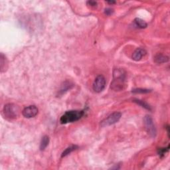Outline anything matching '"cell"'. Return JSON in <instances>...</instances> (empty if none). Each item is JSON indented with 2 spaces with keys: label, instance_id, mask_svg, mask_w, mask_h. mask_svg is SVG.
<instances>
[{
  "label": "cell",
  "instance_id": "6da1fadb",
  "mask_svg": "<svg viewBox=\"0 0 170 170\" xmlns=\"http://www.w3.org/2000/svg\"><path fill=\"white\" fill-rule=\"evenodd\" d=\"M113 79L110 88L114 91H122L126 88V73L124 70L116 68L113 72Z\"/></svg>",
  "mask_w": 170,
  "mask_h": 170
},
{
  "label": "cell",
  "instance_id": "7a4b0ae2",
  "mask_svg": "<svg viewBox=\"0 0 170 170\" xmlns=\"http://www.w3.org/2000/svg\"><path fill=\"white\" fill-rule=\"evenodd\" d=\"M84 110H70L66 112L60 117V122L62 124L74 122L78 121L84 116Z\"/></svg>",
  "mask_w": 170,
  "mask_h": 170
},
{
  "label": "cell",
  "instance_id": "3957f363",
  "mask_svg": "<svg viewBox=\"0 0 170 170\" xmlns=\"http://www.w3.org/2000/svg\"><path fill=\"white\" fill-rule=\"evenodd\" d=\"M3 116L7 120H13L19 116V109L17 105L14 104H7L5 105L3 110Z\"/></svg>",
  "mask_w": 170,
  "mask_h": 170
},
{
  "label": "cell",
  "instance_id": "277c9868",
  "mask_svg": "<svg viewBox=\"0 0 170 170\" xmlns=\"http://www.w3.org/2000/svg\"><path fill=\"white\" fill-rule=\"evenodd\" d=\"M121 114L120 112H114L112 113V114L109 115V116L103 120L100 123V125L102 127H106L110 126V125H112L115 124V123L118 122L121 118Z\"/></svg>",
  "mask_w": 170,
  "mask_h": 170
},
{
  "label": "cell",
  "instance_id": "5b68a950",
  "mask_svg": "<svg viewBox=\"0 0 170 170\" xmlns=\"http://www.w3.org/2000/svg\"><path fill=\"white\" fill-rule=\"evenodd\" d=\"M144 125L147 133H148L151 137H155L157 133L156 128H155L154 123H153V119L150 116L147 115V116H145Z\"/></svg>",
  "mask_w": 170,
  "mask_h": 170
},
{
  "label": "cell",
  "instance_id": "8992f818",
  "mask_svg": "<svg viewBox=\"0 0 170 170\" xmlns=\"http://www.w3.org/2000/svg\"><path fill=\"white\" fill-rule=\"evenodd\" d=\"M106 86V79L102 75H99L95 78L93 83V90L96 92H101Z\"/></svg>",
  "mask_w": 170,
  "mask_h": 170
},
{
  "label": "cell",
  "instance_id": "52a82bcc",
  "mask_svg": "<svg viewBox=\"0 0 170 170\" xmlns=\"http://www.w3.org/2000/svg\"><path fill=\"white\" fill-rule=\"evenodd\" d=\"M38 108L35 106H29L25 108L22 111V114L27 118L35 117L38 114Z\"/></svg>",
  "mask_w": 170,
  "mask_h": 170
},
{
  "label": "cell",
  "instance_id": "ba28073f",
  "mask_svg": "<svg viewBox=\"0 0 170 170\" xmlns=\"http://www.w3.org/2000/svg\"><path fill=\"white\" fill-rule=\"evenodd\" d=\"M145 54H146V51H145V49L141 48H137L133 52L132 54V58L133 60H135V61H138V60H140L143 56H144Z\"/></svg>",
  "mask_w": 170,
  "mask_h": 170
},
{
  "label": "cell",
  "instance_id": "9c48e42d",
  "mask_svg": "<svg viewBox=\"0 0 170 170\" xmlns=\"http://www.w3.org/2000/svg\"><path fill=\"white\" fill-rule=\"evenodd\" d=\"M155 62L157 63H164V62H167L169 60L168 56L163 55L162 54H157L154 57Z\"/></svg>",
  "mask_w": 170,
  "mask_h": 170
},
{
  "label": "cell",
  "instance_id": "30bf717a",
  "mask_svg": "<svg viewBox=\"0 0 170 170\" xmlns=\"http://www.w3.org/2000/svg\"><path fill=\"white\" fill-rule=\"evenodd\" d=\"M48 143H49V137H48L47 135H44V136L42 137L41 143H40V149H41V151L44 150V149L48 146Z\"/></svg>",
  "mask_w": 170,
  "mask_h": 170
},
{
  "label": "cell",
  "instance_id": "8fae6325",
  "mask_svg": "<svg viewBox=\"0 0 170 170\" xmlns=\"http://www.w3.org/2000/svg\"><path fill=\"white\" fill-rule=\"evenodd\" d=\"M7 64V59H6L5 56L3 55V53H1V56H0V68H1V72H3L5 71V65Z\"/></svg>",
  "mask_w": 170,
  "mask_h": 170
},
{
  "label": "cell",
  "instance_id": "7c38bea8",
  "mask_svg": "<svg viewBox=\"0 0 170 170\" xmlns=\"http://www.w3.org/2000/svg\"><path fill=\"white\" fill-rule=\"evenodd\" d=\"M78 148V146L77 145H70V146L68 147L67 148L65 149V150H64L63 152L62 153V155H61V157H65L66 155H68V154H70V153L72 152V151L75 150Z\"/></svg>",
  "mask_w": 170,
  "mask_h": 170
},
{
  "label": "cell",
  "instance_id": "4fadbf2b",
  "mask_svg": "<svg viewBox=\"0 0 170 170\" xmlns=\"http://www.w3.org/2000/svg\"><path fill=\"white\" fill-rule=\"evenodd\" d=\"M134 22L137 27L140 28V29H143V28H145L147 26V24L145 23V21H144L142 19H139V18L135 19Z\"/></svg>",
  "mask_w": 170,
  "mask_h": 170
},
{
  "label": "cell",
  "instance_id": "5bb4252c",
  "mask_svg": "<svg viewBox=\"0 0 170 170\" xmlns=\"http://www.w3.org/2000/svg\"><path fill=\"white\" fill-rule=\"evenodd\" d=\"M133 102H135L137 104H139V106H141V107H143V108L147 109V110H151L150 106H149V105L147 104V103H145V102H143V101H141L140 100H137V99H135V100H133Z\"/></svg>",
  "mask_w": 170,
  "mask_h": 170
},
{
  "label": "cell",
  "instance_id": "9a60e30c",
  "mask_svg": "<svg viewBox=\"0 0 170 170\" xmlns=\"http://www.w3.org/2000/svg\"><path fill=\"white\" fill-rule=\"evenodd\" d=\"M169 145H168L167 147H163V148H159L158 150H157V153H158V155L159 156H163L164 154L167 151H169Z\"/></svg>",
  "mask_w": 170,
  "mask_h": 170
},
{
  "label": "cell",
  "instance_id": "2e32d148",
  "mask_svg": "<svg viewBox=\"0 0 170 170\" xmlns=\"http://www.w3.org/2000/svg\"><path fill=\"white\" fill-rule=\"evenodd\" d=\"M131 92L133 93H141V94H143V93H147L150 92V90H148V89H143V88H135L132 90Z\"/></svg>",
  "mask_w": 170,
  "mask_h": 170
},
{
  "label": "cell",
  "instance_id": "e0dca14e",
  "mask_svg": "<svg viewBox=\"0 0 170 170\" xmlns=\"http://www.w3.org/2000/svg\"><path fill=\"white\" fill-rule=\"evenodd\" d=\"M104 13L107 15H110L113 13V9H110V8H107V9H105Z\"/></svg>",
  "mask_w": 170,
  "mask_h": 170
},
{
  "label": "cell",
  "instance_id": "ac0fdd59",
  "mask_svg": "<svg viewBox=\"0 0 170 170\" xmlns=\"http://www.w3.org/2000/svg\"><path fill=\"white\" fill-rule=\"evenodd\" d=\"M87 3H88V5H90V6H96L97 5V3L94 1H88L87 2Z\"/></svg>",
  "mask_w": 170,
  "mask_h": 170
},
{
  "label": "cell",
  "instance_id": "d6986e66",
  "mask_svg": "<svg viewBox=\"0 0 170 170\" xmlns=\"http://www.w3.org/2000/svg\"><path fill=\"white\" fill-rule=\"evenodd\" d=\"M107 3H110V4H114V3H116V1H107Z\"/></svg>",
  "mask_w": 170,
  "mask_h": 170
}]
</instances>
